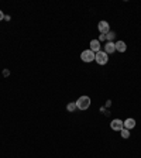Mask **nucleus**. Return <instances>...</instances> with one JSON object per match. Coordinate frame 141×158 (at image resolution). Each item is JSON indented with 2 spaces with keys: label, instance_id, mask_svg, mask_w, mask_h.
I'll return each instance as SVG.
<instances>
[{
  "label": "nucleus",
  "instance_id": "1",
  "mask_svg": "<svg viewBox=\"0 0 141 158\" xmlns=\"http://www.w3.org/2000/svg\"><path fill=\"white\" fill-rule=\"evenodd\" d=\"M75 103H76V107L79 110H86L90 106V98L89 96H81Z\"/></svg>",
  "mask_w": 141,
  "mask_h": 158
},
{
  "label": "nucleus",
  "instance_id": "2",
  "mask_svg": "<svg viewBox=\"0 0 141 158\" xmlns=\"http://www.w3.org/2000/svg\"><path fill=\"white\" fill-rule=\"evenodd\" d=\"M95 61L99 64V65H106L107 61H109V55L105 52V51H99L95 55Z\"/></svg>",
  "mask_w": 141,
  "mask_h": 158
},
{
  "label": "nucleus",
  "instance_id": "3",
  "mask_svg": "<svg viewBox=\"0 0 141 158\" xmlns=\"http://www.w3.org/2000/svg\"><path fill=\"white\" fill-rule=\"evenodd\" d=\"M95 55H96V54L93 52V51H90V49H86V51H82L81 60L83 61V62H92V61L95 60Z\"/></svg>",
  "mask_w": 141,
  "mask_h": 158
},
{
  "label": "nucleus",
  "instance_id": "4",
  "mask_svg": "<svg viewBox=\"0 0 141 158\" xmlns=\"http://www.w3.org/2000/svg\"><path fill=\"white\" fill-rule=\"evenodd\" d=\"M97 28H99V31H100V34H105V35L110 31L109 23H107V21H105V20L99 23V24H97Z\"/></svg>",
  "mask_w": 141,
  "mask_h": 158
},
{
  "label": "nucleus",
  "instance_id": "5",
  "mask_svg": "<svg viewBox=\"0 0 141 158\" xmlns=\"http://www.w3.org/2000/svg\"><path fill=\"white\" fill-rule=\"evenodd\" d=\"M110 127H112L113 130L114 131H121L124 129V126H123V121L120 119H114L112 121V124H110Z\"/></svg>",
  "mask_w": 141,
  "mask_h": 158
},
{
  "label": "nucleus",
  "instance_id": "6",
  "mask_svg": "<svg viewBox=\"0 0 141 158\" xmlns=\"http://www.w3.org/2000/svg\"><path fill=\"white\" fill-rule=\"evenodd\" d=\"M116 51V44L114 42H106V45H105V52L109 55V54H113Z\"/></svg>",
  "mask_w": 141,
  "mask_h": 158
},
{
  "label": "nucleus",
  "instance_id": "7",
  "mask_svg": "<svg viewBox=\"0 0 141 158\" xmlns=\"http://www.w3.org/2000/svg\"><path fill=\"white\" fill-rule=\"evenodd\" d=\"M90 51H93L95 54L100 51V42H99V40H92L90 41Z\"/></svg>",
  "mask_w": 141,
  "mask_h": 158
},
{
  "label": "nucleus",
  "instance_id": "8",
  "mask_svg": "<svg viewBox=\"0 0 141 158\" xmlns=\"http://www.w3.org/2000/svg\"><path fill=\"white\" fill-rule=\"evenodd\" d=\"M123 126L124 129H127V130H130V129H134V126H135V120L134 119H127L123 121Z\"/></svg>",
  "mask_w": 141,
  "mask_h": 158
},
{
  "label": "nucleus",
  "instance_id": "9",
  "mask_svg": "<svg viewBox=\"0 0 141 158\" xmlns=\"http://www.w3.org/2000/svg\"><path fill=\"white\" fill-rule=\"evenodd\" d=\"M127 49V45L124 41H117L116 42V51H119V52H126Z\"/></svg>",
  "mask_w": 141,
  "mask_h": 158
},
{
  "label": "nucleus",
  "instance_id": "10",
  "mask_svg": "<svg viewBox=\"0 0 141 158\" xmlns=\"http://www.w3.org/2000/svg\"><path fill=\"white\" fill-rule=\"evenodd\" d=\"M120 133H121V137H123V138H128V137H130V133H128V130H127V129H123Z\"/></svg>",
  "mask_w": 141,
  "mask_h": 158
},
{
  "label": "nucleus",
  "instance_id": "11",
  "mask_svg": "<svg viewBox=\"0 0 141 158\" xmlns=\"http://www.w3.org/2000/svg\"><path fill=\"white\" fill-rule=\"evenodd\" d=\"M75 109H76V103H69V105L67 106V110H68V112H74Z\"/></svg>",
  "mask_w": 141,
  "mask_h": 158
},
{
  "label": "nucleus",
  "instance_id": "12",
  "mask_svg": "<svg viewBox=\"0 0 141 158\" xmlns=\"http://www.w3.org/2000/svg\"><path fill=\"white\" fill-rule=\"evenodd\" d=\"M114 34H116V33H110V31L106 34V38L109 40V42H112V40L114 38Z\"/></svg>",
  "mask_w": 141,
  "mask_h": 158
},
{
  "label": "nucleus",
  "instance_id": "13",
  "mask_svg": "<svg viewBox=\"0 0 141 158\" xmlns=\"http://www.w3.org/2000/svg\"><path fill=\"white\" fill-rule=\"evenodd\" d=\"M3 18H4V14H3V11H2V10H0V21H2V20H3Z\"/></svg>",
  "mask_w": 141,
  "mask_h": 158
}]
</instances>
